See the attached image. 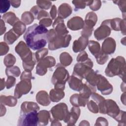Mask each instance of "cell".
Instances as JSON below:
<instances>
[{"instance_id": "cell-1", "label": "cell", "mask_w": 126, "mask_h": 126, "mask_svg": "<svg viewBox=\"0 0 126 126\" xmlns=\"http://www.w3.org/2000/svg\"><path fill=\"white\" fill-rule=\"evenodd\" d=\"M47 29L41 25L34 24L29 27L24 34L27 46L32 50H37L44 47L48 41Z\"/></svg>"}, {"instance_id": "cell-2", "label": "cell", "mask_w": 126, "mask_h": 126, "mask_svg": "<svg viewBox=\"0 0 126 126\" xmlns=\"http://www.w3.org/2000/svg\"><path fill=\"white\" fill-rule=\"evenodd\" d=\"M47 37L48 42V48L51 50L67 47L71 39V36L70 34L59 35L56 33L54 29L48 31Z\"/></svg>"}, {"instance_id": "cell-3", "label": "cell", "mask_w": 126, "mask_h": 126, "mask_svg": "<svg viewBox=\"0 0 126 126\" xmlns=\"http://www.w3.org/2000/svg\"><path fill=\"white\" fill-rule=\"evenodd\" d=\"M105 73L108 77L119 75L125 81L126 73V62L121 56L112 58L105 69Z\"/></svg>"}, {"instance_id": "cell-4", "label": "cell", "mask_w": 126, "mask_h": 126, "mask_svg": "<svg viewBox=\"0 0 126 126\" xmlns=\"http://www.w3.org/2000/svg\"><path fill=\"white\" fill-rule=\"evenodd\" d=\"M69 78V73L66 69L62 66H58L54 72L51 81L56 89L63 90L66 82Z\"/></svg>"}, {"instance_id": "cell-5", "label": "cell", "mask_w": 126, "mask_h": 126, "mask_svg": "<svg viewBox=\"0 0 126 126\" xmlns=\"http://www.w3.org/2000/svg\"><path fill=\"white\" fill-rule=\"evenodd\" d=\"M98 106L99 113L106 114L114 119L119 115L121 111L117 103L112 99H104L98 105Z\"/></svg>"}, {"instance_id": "cell-6", "label": "cell", "mask_w": 126, "mask_h": 126, "mask_svg": "<svg viewBox=\"0 0 126 126\" xmlns=\"http://www.w3.org/2000/svg\"><path fill=\"white\" fill-rule=\"evenodd\" d=\"M93 66V62L88 58L86 61L78 63L74 65L72 75L82 80L92 69Z\"/></svg>"}, {"instance_id": "cell-7", "label": "cell", "mask_w": 126, "mask_h": 126, "mask_svg": "<svg viewBox=\"0 0 126 126\" xmlns=\"http://www.w3.org/2000/svg\"><path fill=\"white\" fill-rule=\"evenodd\" d=\"M37 111L33 110L27 113H20L18 121V126H38V117Z\"/></svg>"}, {"instance_id": "cell-8", "label": "cell", "mask_w": 126, "mask_h": 126, "mask_svg": "<svg viewBox=\"0 0 126 126\" xmlns=\"http://www.w3.org/2000/svg\"><path fill=\"white\" fill-rule=\"evenodd\" d=\"M15 50L21 57L23 63H28L34 60L36 61L34 55H33L27 44L22 41L19 42L16 45Z\"/></svg>"}, {"instance_id": "cell-9", "label": "cell", "mask_w": 126, "mask_h": 126, "mask_svg": "<svg viewBox=\"0 0 126 126\" xmlns=\"http://www.w3.org/2000/svg\"><path fill=\"white\" fill-rule=\"evenodd\" d=\"M50 112L53 119L57 120H63L66 123L69 114L67 106L64 103H60L52 108Z\"/></svg>"}, {"instance_id": "cell-10", "label": "cell", "mask_w": 126, "mask_h": 126, "mask_svg": "<svg viewBox=\"0 0 126 126\" xmlns=\"http://www.w3.org/2000/svg\"><path fill=\"white\" fill-rule=\"evenodd\" d=\"M56 64V60L53 57L48 56L40 60L36 67V73L40 76L46 74L48 67L54 66Z\"/></svg>"}, {"instance_id": "cell-11", "label": "cell", "mask_w": 126, "mask_h": 126, "mask_svg": "<svg viewBox=\"0 0 126 126\" xmlns=\"http://www.w3.org/2000/svg\"><path fill=\"white\" fill-rule=\"evenodd\" d=\"M21 80L15 88L14 96L17 98H19L22 95L28 94L32 88L31 79H24Z\"/></svg>"}, {"instance_id": "cell-12", "label": "cell", "mask_w": 126, "mask_h": 126, "mask_svg": "<svg viewBox=\"0 0 126 126\" xmlns=\"http://www.w3.org/2000/svg\"><path fill=\"white\" fill-rule=\"evenodd\" d=\"M111 30L109 19L106 20L102 22L101 26L94 31V36L98 40L104 39L110 34Z\"/></svg>"}, {"instance_id": "cell-13", "label": "cell", "mask_w": 126, "mask_h": 126, "mask_svg": "<svg viewBox=\"0 0 126 126\" xmlns=\"http://www.w3.org/2000/svg\"><path fill=\"white\" fill-rule=\"evenodd\" d=\"M96 86L97 89L103 95H108L112 92L113 87L112 85L104 76L100 74Z\"/></svg>"}, {"instance_id": "cell-14", "label": "cell", "mask_w": 126, "mask_h": 126, "mask_svg": "<svg viewBox=\"0 0 126 126\" xmlns=\"http://www.w3.org/2000/svg\"><path fill=\"white\" fill-rule=\"evenodd\" d=\"M89 43L88 37L81 36L77 40H75L73 43L72 49L74 53L82 52L85 49Z\"/></svg>"}, {"instance_id": "cell-15", "label": "cell", "mask_w": 126, "mask_h": 126, "mask_svg": "<svg viewBox=\"0 0 126 126\" xmlns=\"http://www.w3.org/2000/svg\"><path fill=\"white\" fill-rule=\"evenodd\" d=\"M84 26L83 19L78 16L73 17L69 19L67 23V27L71 30L76 31L82 29Z\"/></svg>"}, {"instance_id": "cell-16", "label": "cell", "mask_w": 126, "mask_h": 126, "mask_svg": "<svg viewBox=\"0 0 126 126\" xmlns=\"http://www.w3.org/2000/svg\"><path fill=\"white\" fill-rule=\"evenodd\" d=\"M53 27L56 33L59 35H65L68 33V31L64 24L63 20L59 17H58L54 21Z\"/></svg>"}, {"instance_id": "cell-17", "label": "cell", "mask_w": 126, "mask_h": 126, "mask_svg": "<svg viewBox=\"0 0 126 126\" xmlns=\"http://www.w3.org/2000/svg\"><path fill=\"white\" fill-rule=\"evenodd\" d=\"M116 49V42L115 40L109 37L105 39L103 41L101 51L106 54H111L115 52Z\"/></svg>"}, {"instance_id": "cell-18", "label": "cell", "mask_w": 126, "mask_h": 126, "mask_svg": "<svg viewBox=\"0 0 126 126\" xmlns=\"http://www.w3.org/2000/svg\"><path fill=\"white\" fill-rule=\"evenodd\" d=\"M80 114V109L79 107L73 106L69 112L66 124L68 126H74L77 121Z\"/></svg>"}, {"instance_id": "cell-19", "label": "cell", "mask_w": 126, "mask_h": 126, "mask_svg": "<svg viewBox=\"0 0 126 126\" xmlns=\"http://www.w3.org/2000/svg\"><path fill=\"white\" fill-rule=\"evenodd\" d=\"M89 99L83 97L79 94H73L70 97L71 104L75 107H85L88 103Z\"/></svg>"}, {"instance_id": "cell-20", "label": "cell", "mask_w": 126, "mask_h": 126, "mask_svg": "<svg viewBox=\"0 0 126 126\" xmlns=\"http://www.w3.org/2000/svg\"><path fill=\"white\" fill-rule=\"evenodd\" d=\"M68 83L70 88L77 92H80L84 85L81 79L73 75L69 78Z\"/></svg>"}, {"instance_id": "cell-21", "label": "cell", "mask_w": 126, "mask_h": 126, "mask_svg": "<svg viewBox=\"0 0 126 126\" xmlns=\"http://www.w3.org/2000/svg\"><path fill=\"white\" fill-rule=\"evenodd\" d=\"M71 7L67 3H63L59 7L58 16L61 19L66 18L72 13Z\"/></svg>"}, {"instance_id": "cell-22", "label": "cell", "mask_w": 126, "mask_h": 126, "mask_svg": "<svg viewBox=\"0 0 126 126\" xmlns=\"http://www.w3.org/2000/svg\"><path fill=\"white\" fill-rule=\"evenodd\" d=\"M36 98L37 102L42 105L47 106L50 103V97L45 91L39 92L36 95Z\"/></svg>"}, {"instance_id": "cell-23", "label": "cell", "mask_w": 126, "mask_h": 126, "mask_svg": "<svg viewBox=\"0 0 126 126\" xmlns=\"http://www.w3.org/2000/svg\"><path fill=\"white\" fill-rule=\"evenodd\" d=\"M100 74L97 73L93 69H92L86 76L85 79L87 83L91 86L95 87L99 80Z\"/></svg>"}, {"instance_id": "cell-24", "label": "cell", "mask_w": 126, "mask_h": 126, "mask_svg": "<svg viewBox=\"0 0 126 126\" xmlns=\"http://www.w3.org/2000/svg\"><path fill=\"white\" fill-rule=\"evenodd\" d=\"M97 17L96 14L94 12H89L86 16L84 26L89 28H93L97 22Z\"/></svg>"}, {"instance_id": "cell-25", "label": "cell", "mask_w": 126, "mask_h": 126, "mask_svg": "<svg viewBox=\"0 0 126 126\" xmlns=\"http://www.w3.org/2000/svg\"><path fill=\"white\" fill-rule=\"evenodd\" d=\"M39 110V107L36 103L34 102H24L21 105L20 113H27Z\"/></svg>"}, {"instance_id": "cell-26", "label": "cell", "mask_w": 126, "mask_h": 126, "mask_svg": "<svg viewBox=\"0 0 126 126\" xmlns=\"http://www.w3.org/2000/svg\"><path fill=\"white\" fill-rule=\"evenodd\" d=\"M38 126H46L48 124L51 116L49 112L46 110H43L38 113Z\"/></svg>"}, {"instance_id": "cell-27", "label": "cell", "mask_w": 126, "mask_h": 126, "mask_svg": "<svg viewBox=\"0 0 126 126\" xmlns=\"http://www.w3.org/2000/svg\"><path fill=\"white\" fill-rule=\"evenodd\" d=\"M64 96V93L62 90L52 89L50 92V99L53 102H57Z\"/></svg>"}, {"instance_id": "cell-28", "label": "cell", "mask_w": 126, "mask_h": 126, "mask_svg": "<svg viewBox=\"0 0 126 126\" xmlns=\"http://www.w3.org/2000/svg\"><path fill=\"white\" fill-rule=\"evenodd\" d=\"M0 103L7 105L9 107H14L15 106L17 102V98L11 95L5 96L1 95L0 98Z\"/></svg>"}, {"instance_id": "cell-29", "label": "cell", "mask_w": 126, "mask_h": 126, "mask_svg": "<svg viewBox=\"0 0 126 126\" xmlns=\"http://www.w3.org/2000/svg\"><path fill=\"white\" fill-rule=\"evenodd\" d=\"M2 17L3 21L12 26H13L16 22L19 21V18L17 17L16 15L12 12L6 13L3 14Z\"/></svg>"}, {"instance_id": "cell-30", "label": "cell", "mask_w": 126, "mask_h": 126, "mask_svg": "<svg viewBox=\"0 0 126 126\" xmlns=\"http://www.w3.org/2000/svg\"><path fill=\"white\" fill-rule=\"evenodd\" d=\"M88 48L91 53L95 58L101 52L100 44L96 41L91 40L88 43Z\"/></svg>"}, {"instance_id": "cell-31", "label": "cell", "mask_w": 126, "mask_h": 126, "mask_svg": "<svg viewBox=\"0 0 126 126\" xmlns=\"http://www.w3.org/2000/svg\"><path fill=\"white\" fill-rule=\"evenodd\" d=\"M20 36L17 34L12 29L5 34L3 39L6 43L8 44H12Z\"/></svg>"}, {"instance_id": "cell-32", "label": "cell", "mask_w": 126, "mask_h": 126, "mask_svg": "<svg viewBox=\"0 0 126 126\" xmlns=\"http://www.w3.org/2000/svg\"><path fill=\"white\" fill-rule=\"evenodd\" d=\"M13 27V28H12V30L19 36L25 32L26 29V27L25 24L20 21L16 22Z\"/></svg>"}, {"instance_id": "cell-33", "label": "cell", "mask_w": 126, "mask_h": 126, "mask_svg": "<svg viewBox=\"0 0 126 126\" xmlns=\"http://www.w3.org/2000/svg\"><path fill=\"white\" fill-rule=\"evenodd\" d=\"M60 60L61 63L66 66L70 64L72 61V58L68 53L63 52L60 55Z\"/></svg>"}, {"instance_id": "cell-34", "label": "cell", "mask_w": 126, "mask_h": 126, "mask_svg": "<svg viewBox=\"0 0 126 126\" xmlns=\"http://www.w3.org/2000/svg\"><path fill=\"white\" fill-rule=\"evenodd\" d=\"M20 69L17 66L7 67L5 69V73L7 77H18L20 75Z\"/></svg>"}, {"instance_id": "cell-35", "label": "cell", "mask_w": 126, "mask_h": 126, "mask_svg": "<svg viewBox=\"0 0 126 126\" xmlns=\"http://www.w3.org/2000/svg\"><path fill=\"white\" fill-rule=\"evenodd\" d=\"M34 19V17L31 12H25L22 14L21 17L22 22L26 25L31 24L33 21Z\"/></svg>"}, {"instance_id": "cell-36", "label": "cell", "mask_w": 126, "mask_h": 126, "mask_svg": "<svg viewBox=\"0 0 126 126\" xmlns=\"http://www.w3.org/2000/svg\"><path fill=\"white\" fill-rule=\"evenodd\" d=\"M122 19L120 18H115L113 19H109V24L111 29L118 31L120 30V26Z\"/></svg>"}, {"instance_id": "cell-37", "label": "cell", "mask_w": 126, "mask_h": 126, "mask_svg": "<svg viewBox=\"0 0 126 126\" xmlns=\"http://www.w3.org/2000/svg\"><path fill=\"white\" fill-rule=\"evenodd\" d=\"M16 62L15 57L12 54L7 55L4 58L3 63L7 67L12 66Z\"/></svg>"}, {"instance_id": "cell-38", "label": "cell", "mask_w": 126, "mask_h": 126, "mask_svg": "<svg viewBox=\"0 0 126 126\" xmlns=\"http://www.w3.org/2000/svg\"><path fill=\"white\" fill-rule=\"evenodd\" d=\"M48 51L46 48L40 49L34 54L35 58L37 62H39L40 60L44 59V57L48 54Z\"/></svg>"}, {"instance_id": "cell-39", "label": "cell", "mask_w": 126, "mask_h": 126, "mask_svg": "<svg viewBox=\"0 0 126 126\" xmlns=\"http://www.w3.org/2000/svg\"><path fill=\"white\" fill-rule=\"evenodd\" d=\"M95 58L98 64H103L107 61L108 59V56L107 54L104 53L102 51H101V52L95 57Z\"/></svg>"}, {"instance_id": "cell-40", "label": "cell", "mask_w": 126, "mask_h": 126, "mask_svg": "<svg viewBox=\"0 0 126 126\" xmlns=\"http://www.w3.org/2000/svg\"><path fill=\"white\" fill-rule=\"evenodd\" d=\"M10 1L7 0H1L0 1V6L1 13H3L6 12L10 8Z\"/></svg>"}, {"instance_id": "cell-41", "label": "cell", "mask_w": 126, "mask_h": 126, "mask_svg": "<svg viewBox=\"0 0 126 126\" xmlns=\"http://www.w3.org/2000/svg\"><path fill=\"white\" fill-rule=\"evenodd\" d=\"M87 106L90 111L94 113H97L98 112V105L94 101L90 100L88 102Z\"/></svg>"}, {"instance_id": "cell-42", "label": "cell", "mask_w": 126, "mask_h": 126, "mask_svg": "<svg viewBox=\"0 0 126 126\" xmlns=\"http://www.w3.org/2000/svg\"><path fill=\"white\" fill-rule=\"evenodd\" d=\"M101 3L100 0H91L89 1L88 5L90 8L94 11H96L99 9L101 6Z\"/></svg>"}, {"instance_id": "cell-43", "label": "cell", "mask_w": 126, "mask_h": 126, "mask_svg": "<svg viewBox=\"0 0 126 126\" xmlns=\"http://www.w3.org/2000/svg\"><path fill=\"white\" fill-rule=\"evenodd\" d=\"M126 112L123 111H120L119 115L117 117L115 120L118 121L119 124L118 125H126Z\"/></svg>"}, {"instance_id": "cell-44", "label": "cell", "mask_w": 126, "mask_h": 126, "mask_svg": "<svg viewBox=\"0 0 126 126\" xmlns=\"http://www.w3.org/2000/svg\"><path fill=\"white\" fill-rule=\"evenodd\" d=\"M36 3L37 6L41 9H48L51 6L52 2L49 1H43V0H37Z\"/></svg>"}, {"instance_id": "cell-45", "label": "cell", "mask_w": 126, "mask_h": 126, "mask_svg": "<svg viewBox=\"0 0 126 126\" xmlns=\"http://www.w3.org/2000/svg\"><path fill=\"white\" fill-rule=\"evenodd\" d=\"M73 4L75 6L76 8L84 9L86 5H88V1H82V0H73L72 1Z\"/></svg>"}, {"instance_id": "cell-46", "label": "cell", "mask_w": 126, "mask_h": 126, "mask_svg": "<svg viewBox=\"0 0 126 126\" xmlns=\"http://www.w3.org/2000/svg\"><path fill=\"white\" fill-rule=\"evenodd\" d=\"M9 48L7 43L4 42H1L0 43V55L3 56L5 55L9 51Z\"/></svg>"}, {"instance_id": "cell-47", "label": "cell", "mask_w": 126, "mask_h": 126, "mask_svg": "<svg viewBox=\"0 0 126 126\" xmlns=\"http://www.w3.org/2000/svg\"><path fill=\"white\" fill-rule=\"evenodd\" d=\"M16 79L13 76H8L7 79L5 83L6 88L9 89L12 87L15 84Z\"/></svg>"}, {"instance_id": "cell-48", "label": "cell", "mask_w": 126, "mask_h": 126, "mask_svg": "<svg viewBox=\"0 0 126 126\" xmlns=\"http://www.w3.org/2000/svg\"><path fill=\"white\" fill-rule=\"evenodd\" d=\"M91 97H92V98L94 99V101L97 104V105H98L100 103H101L103 100L105 99L103 97L95 93V92L92 94Z\"/></svg>"}, {"instance_id": "cell-49", "label": "cell", "mask_w": 126, "mask_h": 126, "mask_svg": "<svg viewBox=\"0 0 126 126\" xmlns=\"http://www.w3.org/2000/svg\"><path fill=\"white\" fill-rule=\"evenodd\" d=\"M88 59L87 53L84 51H82L77 57V61L78 62H83Z\"/></svg>"}, {"instance_id": "cell-50", "label": "cell", "mask_w": 126, "mask_h": 126, "mask_svg": "<svg viewBox=\"0 0 126 126\" xmlns=\"http://www.w3.org/2000/svg\"><path fill=\"white\" fill-rule=\"evenodd\" d=\"M52 23V20L50 18H43L41 19L39 22V25H41L45 27L50 26L51 25Z\"/></svg>"}, {"instance_id": "cell-51", "label": "cell", "mask_w": 126, "mask_h": 126, "mask_svg": "<svg viewBox=\"0 0 126 126\" xmlns=\"http://www.w3.org/2000/svg\"><path fill=\"white\" fill-rule=\"evenodd\" d=\"M108 123L106 119L103 117H99L97 119L94 126H108Z\"/></svg>"}, {"instance_id": "cell-52", "label": "cell", "mask_w": 126, "mask_h": 126, "mask_svg": "<svg viewBox=\"0 0 126 126\" xmlns=\"http://www.w3.org/2000/svg\"><path fill=\"white\" fill-rule=\"evenodd\" d=\"M44 18H49V14L46 11L41 10V9L40 10V11H39V12L36 17V19L39 20H41Z\"/></svg>"}, {"instance_id": "cell-53", "label": "cell", "mask_w": 126, "mask_h": 126, "mask_svg": "<svg viewBox=\"0 0 126 126\" xmlns=\"http://www.w3.org/2000/svg\"><path fill=\"white\" fill-rule=\"evenodd\" d=\"M32 78V74L31 71L25 70L22 74L20 79L21 80L24 79H31Z\"/></svg>"}, {"instance_id": "cell-54", "label": "cell", "mask_w": 126, "mask_h": 126, "mask_svg": "<svg viewBox=\"0 0 126 126\" xmlns=\"http://www.w3.org/2000/svg\"><path fill=\"white\" fill-rule=\"evenodd\" d=\"M50 16L52 17V19H54L56 17V15H57V8H56V6L55 5H53L52 6V8L50 10Z\"/></svg>"}, {"instance_id": "cell-55", "label": "cell", "mask_w": 126, "mask_h": 126, "mask_svg": "<svg viewBox=\"0 0 126 126\" xmlns=\"http://www.w3.org/2000/svg\"><path fill=\"white\" fill-rule=\"evenodd\" d=\"M6 31V27L5 24L2 19H0V35H1Z\"/></svg>"}, {"instance_id": "cell-56", "label": "cell", "mask_w": 126, "mask_h": 126, "mask_svg": "<svg viewBox=\"0 0 126 126\" xmlns=\"http://www.w3.org/2000/svg\"><path fill=\"white\" fill-rule=\"evenodd\" d=\"M10 1L12 6L15 8H17L20 5L21 0H11Z\"/></svg>"}, {"instance_id": "cell-57", "label": "cell", "mask_w": 126, "mask_h": 126, "mask_svg": "<svg viewBox=\"0 0 126 126\" xmlns=\"http://www.w3.org/2000/svg\"><path fill=\"white\" fill-rule=\"evenodd\" d=\"M125 19H123V20H122L121 26H120V30L122 31V33H123L124 34H125L126 31H125Z\"/></svg>"}, {"instance_id": "cell-58", "label": "cell", "mask_w": 126, "mask_h": 126, "mask_svg": "<svg viewBox=\"0 0 126 126\" xmlns=\"http://www.w3.org/2000/svg\"><path fill=\"white\" fill-rule=\"evenodd\" d=\"M6 112V108L3 104L0 103V117L5 115Z\"/></svg>"}, {"instance_id": "cell-59", "label": "cell", "mask_w": 126, "mask_h": 126, "mask_svg": "<svg viewBox=\"0 0 126 126\" xmlns=\"http://www.w3.org/2000/svg\"><path fill=\"white\" fill-rule=\"evenodd\" d=\"M51 125L52 126H61L62 124L59 122L58 120H55L54 119H52L51 120Z\"/></svg>"}, {"instance_id": "cell-60", "label": "cell", "mask_w": 126, "mask_h": 126, "mask_svg": "<svg viewBox=\"0 0 126 126\" xmlns=\"http://www.w3.org/2000/svg\"><path fill=\"white\" fill-rule=\"evenodd\" d=\"M0 83V91L2 90L5 87V82H4V78H1Z\"/></svg>"}]
</instances>
